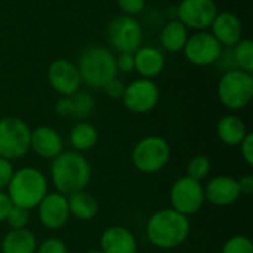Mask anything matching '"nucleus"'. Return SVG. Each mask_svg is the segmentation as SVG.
<instances>
[{
    "mask_svg": "<svg viewBox=\"0 0 253 253\" xmlns=\"http://www.w3.org/2000/svg\"><path fill=\"white\" fill-rule=\"evenodd\" d=\"M190 230L188 216L172 208L154 212L147 222V237L151 245L160 249H175L184 245Z\"/></svg>",
    "mask_w": 253,
    "mask_h": 253,
    "instance_id": "nucleus-1",
    "label": "nucleus"
},
{
    "mask_svg": "<svg viewBox=\"0 0 253 253\" xmlns=\"http://www.w3.org/2000/svg\"><path fill=\"white\" fill-rule=\"evenodd\" d=\"M89 162L79 151H62L52 160L50 176L58 193L70 196L82 191L90 181Z\"/></svg>",
    "mask_w": 253,
    "mask_h": 253,
    "instance_id": "nucleus-2",
    "label": "nucleus"
},
{
    "mask_svg": "<svg viewBox=\"0 0 253 253\" xmlns=\"http://www.w3.org/2000/svg\"><path fill=\"white\" fill-rule=\"evenodd\" d=\"M6 188L12 205L31 211L47 194V181L39 169L21 168L13 172Z\"/></svg>",
    "mask_w": 253,
    "mask_h": 253,
    "instance_id": "nucleus-3",
    "label": "nucleus"
},
{
    "mask_svg": "<svg viewBox=\"0 0 253 253\" xmlns=\"http://www.w3.org/2000/svg\"><path fill=\"white\" fill-rule=\"evenodd\" d=\"M77 68L82 82L93 89H102L110 80L117 77L119 73L116 67V56L104 46H90L84 49Z\"/></svg>",
    "mask_w": 253,
    "mask_h": 253,
    "instance_id": "nucleus-4",
    "label": "nucleus"
},
{
    "mask_svg": "<svg viewBox=\"0 0 253 253\" xmlns=\"http://www.w3.org/2000/svg\"><path fill=\"white\" fill-rule=\"evenodd\" d=\"M218 98L228 110H242L253 98V76L239 68L228 70L218 83Z\"/></svg>",
    "mask_w": 253,
    "mask_h": 253,
    "instance_id": "nucleus-5",
    "label": "nucleus"
},
{
    "mask_svg": "<svg viewBox=\"0 0 253 253\" xmlns=\"http://www.w3.org/2000/svg\"><path fill=\"white\" fill-rule=\"evenodd\" d=\"M170 160V147L162 136L150 135L142 138L132 151L133 166L147 175L160 172Z\"/></svg>",
    "mask_w": 253,
    "mask_h": 253,
    "instance_id": "nucleus-6",
    "label": "nucleus"
},
{
    "mask_svg": "<svg viewBox=\"0 0 253 253\" xmlns=\"http://www.w3.org/2000/svg\"><path fill=\"white\" fill-rule=\"evenodd\" d=\"M31 129L18 117L0 119V157L16 160L30 150Z\"/></svg>",
    "mask_w": 253,
    "mask_h": 253,
    "instance_id": "nucleus-7",
    "label": "nucleus"
},
{
    "mask_svg": "<svg viewBox=\"0 0 253 253\" xmlns=\"http://www.w3.org/2000/svg\"><path fill=\"white\" fill-rule=\"evenodd\" d=\"M107 40L119 53H135L142 44V27L133 16H114L107 27Z\"/></svg>",
    "mask_w": 253,
    "mask_h": 253,
    "instance_id": "nucleus-8",
    "label": "nucleus"
},
{
    "mask_svg": "<svg viewBox=\"0 0 253 253\" xmlns=\"http://www.w3.org/2000/svg\"><path fill=\"white\" fill-rule=\"evenodd\" d=\"M169 199L172 209L185 216H190L202 209L205 203V190L200 181L182 176L173 182Z\"/></svg>",
    "mask_w": 253,
    "mask_h": 253,
    "instance_id": "nucleus-9",
    "label": "nucleus"
},
{
    "mask_svg": "<svg viewBox=\"0 0 253 253\" xmlns=\"http://www.w3.org/2000/svg\"><path fill=\"white\" fill-rule=\"evenodd\" d=\"M182 50L187 61L197 67L212 65L218 62L222 55V46L212 33L208 31H197L193 36H188Z\"/></svg>",
    "mask_w": 253,
    "mask_h": 253,
    "instance_id": "nucleus-10",
    "label": "nucleus"
},
{
    "mask_svg": "<svg viewBox=\"0 0 253 253\" xmlns=\"http://www.w3.org/2000/svg\"><path fill=\"white\" fill-rule=\"evenodd\" d=\"M122 99L129 111L145 114L159 104L160 89L151 79H136L126 86Z\"/></svg>",
    "mask_w": 253,
    "mask_h": 253,
    "instance_id": "nucleus-11",
    "label": "nucleus"
},
{
    "mask_svg": "<svg viewBox=\"0 0 253 253\" xmlns=\"http://www.w3.org/2000/svg\"><path fill=\"white\" fill-rule=\"evenodd\" d=\"M176 15L187 28L205 31L218 15L215 0H182L176 9Z\"/></svg>",
    "mask_w": 253,
    "mask_h": 253,
    "instance_id": "nucleus-12",
    "label": "nucleus"
},
{
    "mask_svg": "<svg viewBox=\"0 0 253 253\" xmlns=\"http://www.w3.org/2000/svg\"><path fill=\"white\" fill-rule=\"evenodd\" d=\"M47 82L61 96H70L80 90L82 77L74 62L68 59H55L47 68Z\"/></svg>",
    "mask_w": 253,
    "mask_h": 253,
    "instance_id": "nucleus-13",
    "label": "nucleus"
},
{
    "mask_svg": "<svg viewBox=\"0 0 253 253\" xmlns=\"http://www.w3.org/2000/svg\"><path fill=\"white\" fill-rule=\"evenodd\" d=\"M39 221L47 230L62 228L70 218L67 197L61 193H47L37 206Z\"/></svg>",
    "mask_w": 253,
    "mask_h": 253,
    "instance_id": "nucleus-14",
    "label": "nucleus"
},
{
    "mask_svg": "<svg viewBox=\"0 0 253 253\" xmlns=\"http://www.w3.org/2000/svg\"><path fill=\"white\" fill-rule=\"evenodd\" d=\"M203 190H205V200H208L211 205L218 208L231 206L242 196L239 191L237 179L227 175H219L212 178L206 184V187H203Z\"/></svg>",
    "mask_w": 253,
    "mask_h": 253,
    "instance_id": "nucleus-15",
    "label": "nucleus"
},
{
    "mask_svg": "<svg viewBox=\"0 0 253 253\" xmlns=\"http://www.w3.org/2000/svg\"><path fill=\"white\" fill-rule=\"evenodd\" d=\"M212 36L221 46L233 47L243 39V25L237 15L231 12H218L212 25Z\"/></svg>",
    "mask_w": 253,
    "mask_h": 253,
    "instance_id": "nucleus-16",
    "label": "nucleus"
},
{
    "mask_svg": "<svg viewBox=\"0 0 253 253\" xmlns=\"http://www.w3.org/2000/svg\"><path fill=\"white\" fill-rule=\"evenodd\" d=\"M30 148L42 159L53 160L64 151L61 135L50 126H39L31 130Z\"/></svg>",
    "mask_w": 253,
    "mask_h": 253,
    "instance_id": "nucleus-17",
    "label": "nucleus"
},
{
    "mask_svg": "<svg viewBox=\"0 0 253 253\" xmlns=\"http://www.w3.org/2000/svg\"><path fill=\"white\" fill-rule=\"evenodd\" d=\"M93 107H95V101L92 95L83 90H77L70 96H62L56 102L55 111L61 117L83 120L92 114Z\"/></svg>",
    "mask_w": 253,
    "mask_h": 253,
    "instance_id": "nucleus-18",
    "label": "nucleus"
},
{
    "mask_svg": "<svg viewBox=\"0 0 253 253\" xmlns=\"http://www.w3.org/2000/svg\"><path fill=\"white\" fill-rule=\"evenodd\" d=\"M102 253H136L138 243L132 231L125 227H110L101 236Z\"/></svg>",
    "mask_w": 253,
    "mask_h": 253,
    "instance_id": "nucleus-19",
    "label": "nucleus"
},
{
    "mask_svg": "<svg viewBox=\"0 0 253 253\" xmlns=\"http://www.w3.org/2000/svg\"><path fill=\"white\" fill-rule=\"evenodd\" d=\"M135 70L144 79H153L159 76L165 68L163 53L153 46H141L135 53Z\"/></svg>",
    "mask_w": 253,
    "mask_h": 253,
    "instance_id": "nucleus-20",
    "label": "nucleus"
},
{
    "mask_svg": "<svg viewBox=\"0 0 253 253\" xmlns=\"http://www.w3.org/2000/svg\"><path fill=\"white\" fill-rule=\"evenodd\" d=\"M67 202H68L70 215H73L79 221H90L99 212L98 200L92 194L86 193L84 190L70 194Z\"/></svg>",
    "mask_w": 253,
    "mask_h": 253,
    "instance_id": "nucleus-21",
    "label": "nucleus"
},
{
    "mask_svg": "<svg viewBox=\"0 0 253 253\" xmlns=\"http://www.w3.org/2000/svg\"><path fill=\"white\" fill-rule=\"evenodd\" d=\"M1 253H36L37 240L36 236L27 230H10L0 243Z\"/></svg>",
    "mask_w": 253,
    "mask_h": 253,
    "instance_id": "nucleus-22",
    "label": "nucleus"
},
{
    "mask_svg": "<svg viewBox=\"0 0 253 253\" xmlns=\"http://www.w3.org/2000/svg\"><path fill=\"white\" fill-rule=\"evenodd\" d=\"M216 133H218V138L225 145L234 147V145H239L243 141V138L248 133V129H246L245 122L240 117L228 114V116H224L218 122Z\"/></svg>",
    "mask_w": 253,
    "mask_h": 253,
    "instance_id": "nucleus-23",
    "label": "nucleus"
},
{
    "mask_svg": "<svg viewBox=\"0 0 253 253\" xmlns=\"http://www.w3.org/2000/svg\"><path fill=\"white\" fill-rule=\"evenodd\" d=\"M188 39V28L179 21H169L160 33V43L168 52H181Z\"/></svg>",
    "mask_w": 253,
    "mask_h": 253,
    "instance_id": "nucleus-24",
    "label": "nucleus"
},
{
    "mask_svg": "<svg viewBox=\"0 0 253 253\" xmlns=\"http://www.w3.org/2000/svg\"><path fill=\"white\" fill-rule=\"evenodd\" d=\"M98 130L93 125L80 122L73 126L70 132V144L74 151H89L98 142Z\"/></svg>",
    "mask_w": 253,
    "mask_h": 253,
    "instance_id": "nucleus-25",
    "label": "nucleus"
},
{
    "mask_svg": "<svg viewBox=\"0 0 253 253\" xmlns=\"http://www.w3.org/2000/svg\"><path fill=\"white\" fill-rule=\"evenodd\" d=\"M233 61L236 68L253 73V42L249 39H242L236 46H233Z\"/></svg>",
    "mask_w": 253,
    "mask_h": 253,
    "instance_id": "nucleus-26",
    "label": "nucleus"
},
{
    "mask_svg": "<svg viewBox=\"0 0 253 253\" xmlns=\"http://www.w3.org/2000/svg\"><path fill=\"white\" fill-rule=\"evenodd\" d=\"M211 160L206 156H194L187 165V176L196 181H203L211 172Z\"/></svg>",
    "mask_w": 253,
    "mask_h": 253,
    "instance_id": "nucleus-27",
    "label": "nucleus"
},
{
    "mask_svg": "<svg viewBox=\"0 0 253 253\" xmlns=\"http://www.w3.org/2000/svg\"><path fill=\"white\" fill-rule=\"evenodd\" d=\"M6 222L9 224V227L12 230H21V228H27L28 222H30V211L21 206H15L12 205V208L7 212L6 216Z\"/></svg>",
    "mask_w": 253,
    "mask_h": 253,
    "instance_id": "nucleus-28",
    "label": "nucleus"
},
{
    "mask_svg": "<svg viewBox=\"0 0 253 253\" xmlns=\"http://www.w3.org/2000/svg\"><path fill=\"white\" fill-rule=\"evenodd\" d=\"M221 253H253L252 240L246 236H234L225 242Z\"/></svg>",
    "mask_w": 253,
    "mask_h": 253,
    "instance_id": "nucleus-29",
    "label": "nucleus"
},
{
    "mask_svg": "<svg viewBox=\"0 0 253 253\" xmlns=\"http://www.w3.org/2000/svg\"><path fill=\"white\" fill-rule=\"evenodd\" d=\"M36 253H68V249L61 239L50 237L42 242L40 246H37Z\"/></svg>",
    "mask_w": 253,
    "mask_h": 253,
    "instance_id": "nucleus-30",
    "label": "nucleus"
},
{
    "mask_svg": "<svg viewBox=\"0 0 253 253\" xmlns=\"http://www.w3.org/2000/svg\"><path fill=\"white\" fill-rule=\"evenodd\" d=\"M117 4L123 15L135 16L145 9V0H117Z\"/></svg>",
    "mask_w": 253,
    "mask_h": 253,
    "instance_id": "nucleus-31",
    "label": "nucleus"
},
{
    "mask_svg": "<svg viewBox=\"0 0 253 253\" xmlns=\"http://www.w3.org/2000/svg\"><path fill=\"white\" fill-rule=\"evenodd\" d=\"M102 89H104V92H105L107 96H110V98H113V99H120V98L123 96V93H125L126 86H125V83H123L120 79L114 77V79L110 80Z\"/></svg>",
    "mask_w": 253,
    "mask_h": 253,
    "instance_id": "nucleus-32",
    "label": "nucleus"
},
{
    "mask_svg": "<svg viewBox=\"0 0 253 253\" xmlns=\"http://www.w3.org/2000/svg\"><path fill=\"white\" fill-rule=\"evenodd\" d=\"M116 67H117V71L132 73L135 70V58H133V53H127V52L119 53L116 56Z\"/></svg>",
    "mask_w": 253,
    "mask_h": 253,
    "instance_id": "nucleus-33",
    "label": "nucleus"
},
{
    "mask_svg": "<svg viewBox=\"0 0 253 253\" xmlns=\"http://www.w3.org/2000/svg\"><path fill=\"white\" fill-rule=\"evenodd\" d=\"M13 166H12V162L7 160V159H3L0 157V190L6 188L7 184L10 182V178L13 175Z\"/></svg>",
    "mask_w": 253,
    "mask_h": 253,
    "instance_id": "nucleus-34",
    "label": "nucleus"
},
{
    "mask_svg": "<svg viewBox=\"0 0 253 253\" xmlns=\"http://www.w3.org/2000/svg\"><path fill=\"white\" fill-rule=\"evenodd\" d=\"M240 145V151H242V157L245 159V162L253 166V133L248 132L246 136L243 138V141L239 144Z\"/></svg>",
    "mask_w": 253,
    "mask_h": 253,
    "instance_id": "nucleus-35",
    "label": "nucleus"
},
{
    "mask_svg": "<svg viewBox=\"0 0 253 253\" xmlns=\"http://www.w3.org/2000/svg\"><path fill=\"white\" fill-rule=\"evenodd\" d=\"M239 191L240 194H252L253 193V176L252 175H243L237 179Z\"/></svg>",
    "mask_w": 253,
    "mask_h": 253,
    "instance_id": "nucleus-36",
    "label": "nucleus"
},
{
    "mask_svg": "<svg viewBox=\"0 0 253 253\" xmlns=\"http://www.w3.org/2000/svg\"><path fill=\"white\" fill-rule=\"evenodd\" d=\"M10 208H12V202H10L7 193L0 190V222L6 221V216H7V212Z\"/></svg>",
    "mask_w": 253,
    "mask_h": 253,
    "instance_id": "nucleus-37",
    "label": "nucleus"
},
{
    "mask_svg": "<svg viewBox=\"0 0 253 253\" xmlns=\"http://www.w3.org/2000/svg\"><path fill=\"white\" fill-rule=\"evenodd\" d=\"M86 253H102L101 251H89V252H86Z\"/></svg>",
    "mask_w": 253,
    "mask_h": 253,
    "instance_id": "nucleus-38",
    "label": "nucleus"
},
{
    "mask_svg": "<svg viewBox=\"0 0 253 253\" xmlns=\"http://www.w3.org/2000/svg\"><path fill=\"white\" fill-rule=\"evenodd\" d=\"M0 253H1V249H0Z\"/></svg>",
    "mask_w": 253,
    "mask_h": 253,
    "instance_id": "nucleus-39",
    "label": "nucleus"
}]
</instances>
